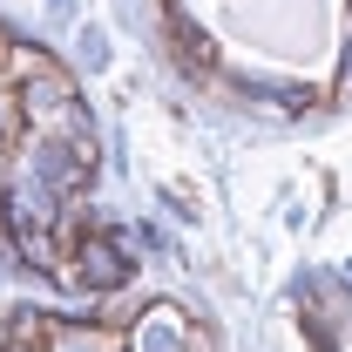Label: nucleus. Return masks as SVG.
<instances>
[{
	"label": "nucleus",
	"mask_w": 352,
	"mask_h": 352,
	"mask_svg": "<svg viewBox=\"0 0 352 352\" xmlns=\"http://www.w3.org/2000/svg\"><path fill=\"white\" fill-rule=\"evenodd\" d=\"M122 339H129V352H190L197 346V318L183 305H142Z\"/></svg>",
	"instance_id": "obj_1"
},
{
	"label": "nucleus",
	"mask_w": 352,
	"mask_h": 352,
	"mask_svg": "<svg viewBox=\"0 0 352 352\" xmlns=\"http://www.w3.org/2000/svg\"><path fill=\"white\" fill-rule=\"evenodd\" d=\"M75 271H82L88 292H116L122 278H129V258L116 251V237H102V230H82V244H75Z\"/></svg>",
	"instance_id": "obj_2"
},
{
	"label": "nucleus",
	"mask_w": 352,
	"mask_h": 352,
	"mask_svg": "<svg viewBox=\"0 0 352 352\" xmlns=\"http://www.w3.org/2000/svg\"><path fill=\"white\" fill-rule=\"evenodd\" d=\"M47 352H129V339L95 318H47Z\"/></svg>",
	"instance_id": "obj_3"
},
{
	"label": "nucleus",
	"mask_w": 352,
	"mask_h": 352,
	"mask_svg": "<svg viewBox=\"0 0 352 352\" xmlns=\"http://www.w3.org/2000/svg\"><path fill=\"white\" fill-rule=\"evenodd\" d=\"M170 47H176V61H183V75H190V82H210V75H217V47L204 41L183 14H170Z\"/></svg>",
	"instance_id": "obj_4"
},
{
	"label": "nucleus",
	"mask_w": 352,
	"mask_h": 352,
	"mask_svg": "<svg viewBox=\"0 0 352 352\" xmlns=\"http://www.w3.org/2000/svg\"><path fill=\"white\" fill-rule=\"evenodd\" d=\"M21 129H28V102H21L14 82H0V156L21 149Z\"/></svg>",
	"instance_id": "obj_5"
},
{
	"label": "nucleus",
	"mask_w": 352,
	"mask_h": 352,
	"mask_svg": "<svg viewBox=\"0 0 352 352\" xmlns=\"http://www.w3.org/2000/svg\"><path fill=\"white\" fill-rule=\"evenodd\" d=\"M54 68H61L54 54H41V47H21V41H14V54H7V82H14V88L41 82V75H54Z\"/></svg>",
	"instance_id": "obj_6"
},
{
	"label": "nucleus",
	"mask_w": 352,
	"mask_h": 352,
	"mask_svg": "<svg viewBox=\"0 0 352 352\" xmlns=\"http://www.w3.org/2000/svg\"><path fill=\"white\" fill-rule=\"evenodd\" d=\"M0 352H47L41 339H14V346H0Z\"/></svg>",
	"instance_id": "obj_7"
},
{
	"label": "nucleus",
	"mask_w": 352,
	"mask_h": 352,
	"mask_svg": "<svg viewBox=\"0 0 352 352\" xmlns=\"http://www.w3.org/2000/svg\"><path fill=\"white\" fill-rule=\"evenodd\" d=\"M190 352H217V339H210V332H204V325H197V346Z\"/></svg>",
	"instance_id": "obj_8"
},
{
	"label": "nucleus",
	"mask_w": 352,
	"mask_h": 352,
	"mask_svg": "<svg viewBox=\"0 0 352 352\" xmlns=\"http://www.w3.org/2000/svg\"><path fill=\"white\" fill-rule=\"evenodd\" d=\"M7 54H14V41H7V34H0V82H7Z\"/></svg>",
	"instance_id": "obj_9"
}]
</instances>
